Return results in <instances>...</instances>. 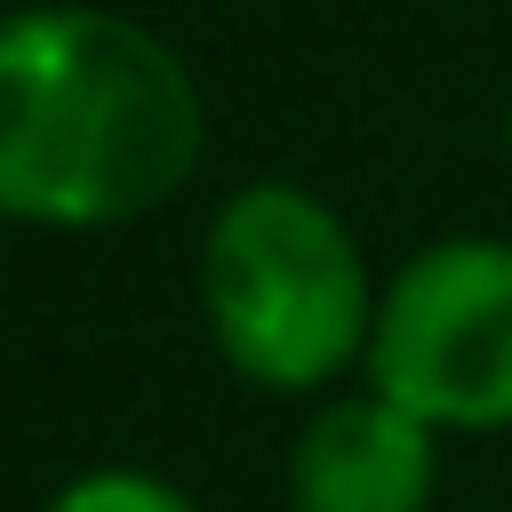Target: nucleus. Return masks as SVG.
<instances>
[{"mask_svg": "<svg viewBox=\"0 0 512 512\" xmlns=\"http://www.w3.org/2000/svg\"><path fill=\"white\" fill-rule=\"evenodd\" d=\"M384 288L352 224L304 184H240L200 232V320L224 368L256 392H320L368 368Z\"/></svg>", "mask_w": 512, "mask_h": 512, "instance_id": "f03ea898", "label": "nucleus"}, {"mask_svg": "<svg viewBox=\"0 0 512 512\" xmlns=\"http://www.w3.org/2000/svg\"><path fill=\"white\" fill-rule=\"evenodd\" d=\"M440 480V432L384 392H352L304 416L288 448L296 512H424Z\"/></svg>", "mask_w": 512, "mask_h": 512, "instance_id": "20e7f679", "label": "nucleus"}, {"mask_svg": "<svg viewBox=\"0 0 512 512\" xmlns=\"http://www.w3.org/2000/svg\"><path fill=\"white\" fill-rule=\"evenodd\" d=\"M368 392L432 432H512V240L456 232L384 280Z\"/></svg>", "mask_w": 512, "mask_h": 512, "instance_id": "7ed1b4c3", "label": "nucleus"}, {"mask_svg": "<svg viewBox=\"0 0 512 512\" xmlns=\"http://www.w3.org/2000/svg\"><path fill=\"white\" fill-rule=\"evenodd\" d=\"M200 144V80L136 16L88 0L0 16V224H136L192 184Z\"/></svg>", "mask_w": 512, "mask_h": 512, "instance_id": "f257e3e1", "label": "nucleus"}, {"mask_svg": "<svg viewBox=\"0 0 512 512\" xmlns=\"http://www.w3.org/2000/svg\"><path fill=\"white\" fill-rule=\"evenodd\" d=\"M24 8H40V0H24Z\"/></svg>", "mask_w": 512, "mask_h": 512, "instance_id": "0eeeda50", "label": "nucleus"}, {"mask_svg": "<svg viewBox=\"0 0 512 512\" xmlns=\"http://www.w3.org/2000/svg\"><path fill=\"white\" fill-rule=\"evenodd\" d=\"M48 512H200L176 480H160V472H136V464H96V472H80V480H64L56 496H48Z\"/></svg>", "mask_w": 512, "mask_h": 512, "instance_id": "39448f33", "label": "nucleus"}, {"mask_svg": "<svg viewBox=\"0 0 512 512\" xmlns=\"http://www.w3.org/2000/svg\"><path fill=\"white\" fill-rule=\"evenodd\" d=\"M504 144H512V96H504Z\"/></svg>", "mask_w": 512, "mask_h": 512, "instance_id": "423d86ee", "label": "nucleus"}]
</instances>
